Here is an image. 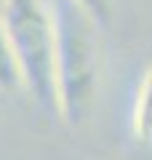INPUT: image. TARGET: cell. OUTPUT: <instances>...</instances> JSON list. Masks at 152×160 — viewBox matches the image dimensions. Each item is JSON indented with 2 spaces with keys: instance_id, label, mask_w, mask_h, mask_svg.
Masks as SVG:
<instances>
[{
  "instance_id": "3957f363",
  "label": "cell",
  "mask_w": 152,
  "mask_h": 160,
  "mask_svg": "<svg viewBox=\"0 0 152 160\" xmlns=\"http://www.w3.org/2000/svg\"><path fill=\"white\" fill-rule=\"evenodd\" d=\"M131 131H134V139L139 144H152V64L147 67L139 93H136Z\"/></svg>"
},
{
  "instance_id": "7a4b0ae2",
  "label": "cell",
  "mask_w": 152,
  "mask_h": 160,
  "mask_svg": "<svg viewBox=\"0 0 152 160\" xmlns=\"http://www.w3.org/2000/svg\"><path fill=\"white\" fill-rule=\"evenodd\" d=\"M0 19L22 67L24 91L45 112H56V24L43 0H0Z\"/></svg>"
},
{
  "instance_id": "6da1fadb",
  "label": "cell",
  "mask_w": 152,
  "mask_h": 160,
  "mask_svg": "<svg viewBox=\"0 0 152 160\" xmlns=\"http://www.w3.org/2000/svg\"><path fill=\"white\" fill-rule=\"evenodd\" d=\"M56 24V115L67 128L88 123L101 91V43L99 24L72 3L59 0L53 8Z\"/></svg>"
},
{
  "instance_id": "5b68a950",
  "label": "cell",
  "mask_w": 152,
  "mask_h": 160,
  "mask_svg": "<svg viewBox=\"0 0 152 160\" xmlns=\"http://www.w3.org/2000/svg\"><path fill=\"white\" fill-rule=\"evenodd\" d=\"M72 3H75L78 8H83V11L88 13V16L94 19L101 29L109 27L112 13H115V3H112V0H72Z\"/></svg>"
},
{
  "instance_id": "277c9868",
  "label": "cell",
  "mask_w": 152,
  "mask_h": 160,
  "mask_svg": "<svg viewBox=\"0 0 152 160\" xmlns=\"http://www.w3.org/2000/svg\"><path fill=\"white\" fill-rule=\"evenodd\" d=\"M16 88H24L22 67H19L16 51L11 46V38H8L6 27H3V19H0V91L11 93Z\"/></svg>"
}]
</instances>
